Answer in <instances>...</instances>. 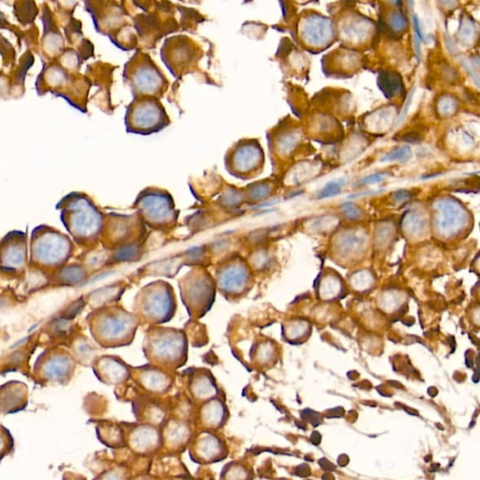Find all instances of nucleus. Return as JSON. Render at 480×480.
<instances>
[{
    "label": "nucleus",
    "instance_id": "f257e3e1",
    "mask_svg": "<svg viewBox=\"0 0 480 480\" xmlns=\"http://www.w3.org/2000/svg\"><path fill=\"white\" fill-rule=\"evenodd\" d=\"M123 78L130 85L134 98L160 99L166 91L167 80L152 59L142 53L135 54L126 64Z\"/></svg>",
    "mask_w": 480,
    "mask_h": 480
},
{
    "label": "nucleus",
    "instance_id": "f03ea898",
    "mask_svg": "<svg viewBox=\"0 0 480 480\" xmlns=\"http://www.w3.org/2000/svg\"><path fill=\"white\" fill-rule=\"evenodd\" d=\"M170 124V118L159 99L153 97L134 98L127 108L125 125L133 134H155Z\"/></svg>",
    "mask_w": 480,
    "mask_h": 480
},
{
    "label": "nucleus",
    "instance_id": "7ed1b4c3",
    "mask_svg": "<svg viewBox=\"0 0 480 480\" xmlns=\"http://www.w3.org/2000/svg\"><path fill=\"white\" fill-rule=\"evenodd\" d=\"M264 152L256 140L243 139L235 143L225 156V168L235 178L252 179L260 174Z\"/></svg>",
    "mask_w": 480,
    "mask_h": 480
},
{
    "label": "nucleus",
    "instance_id": "20e7f679",
    "mask_svg": "<svg viewBox=\"0 0 480 480\" xmlns=\"http://www.w3.org/2000/svg\"><path fill=\"white\" fill-rule=\"evenodd\" d=\"M188 37H176V41L178 45L175 44L174 40H168L166 43L169 45L163 46L162 51L170 52V54L161 53L164 63L167 65L168 69L177 76L183 72L188 67L192 66L196 60H194L195 56H197L196 49L197 47L191 45V41L187 39Z\"/></svg>",
    "mask_w": 480,
    "mask_h": 480
},
{
    "label": "nucleus",
    "instance_id": "39448f33",
    "mask_svg": "<svg viewBox=\"0 0 480 480\" xmlns=\"http://www.w3.org/2000/svg\"><path fill=\"white\" fill-rule=\"evenodd\" d=\"M140 207L146 219L151 222H164L173 215V203L168 194L160 190L146 191L140 199Z\"/></svg>",
    "mask_w": 480,
    "mask_h": 480
},
{
    "label": "nucleus",
    "instance_id": "423d86ee",
    "mask_svg": "<svg viewBox=\"0 0 480 480\" xmlns=\"http://www.w3.org/2000/svg\"><path fill=\"white\" fill-rule=\"evenodd\" d=\"M436 224L444 235H452L458 232L465 222V213L454 202H442L439 206Z\"/></svg>",
    "mask_w": 480,
    "mask_h": 480
},
{
    "label": "nucleus",
    "instance_id": "0eeeda50",
    "mask_svg": "<svg viewBox=\"0 0 480 480\" xmlns=\"http://www.w3.org/2000/svg\"><path fill=\"white\" fill-rule=\"evenodd\" d=\"M378 86L384 95L390 99L399 95L403 91V86L401 77L394 72H383L379 75Z\"/></svg>",
    "mask_w": 480,
    "mask_h": 480
},
{
    "label": "nucleus",
    "instance_id": "6e6552de",
    "mask_svg": "<svg viewBox=\"0 0 480 480\" xmlns=\"http://www.w3.org/2000/svg\"><path fill=\"white\" fill-rule=\"evenodd\" d=\"M180 342H177L176 337L173 335H165L162 337L161 341L159 340L155 343L156 353L159 355H164L166 357H173L180 351Z\"/></svg>",
    "mask_w": 480,
    "mask_h": 480
},
{
    "label": "nucleus",
    "instance_id": "1a4fd4ad",
    "mask_svg": "<svg viewBox=\"0 0 480 480\" xmlns=\"http://www.w3.org/2000/svg\"><path fill=\"white\" fill-rule=\"evenodd\" d=\"M157 441L156 432L149 428L139 429L134 436V445L141 449H147L152 447Z\"/></svg>",
    "mask_w": 480,
    "mask_h": 480
},
{
    "label": "nucleus",
    "instance_id": "9d476101",
    "mask_svg": "<svg viewBox=\"0 0 480 480\" xmlns=\"http://www.w3.org/2000/svg\"><path fill=\"white\" fill-rule=\"evenodd\" d=\"M223 278V283L226 288L239 289V287L244 284L243 281L245 280L246 274L243 273L242 268H231L230 271L227 270L224 273Z\"/></svg>",
    "mask_w": 480,
    "mask_h": 480
},
{
    "label": "nucleus",
    "instance_id": "9b49d317",
    "mask_svg": "<svg viewBox=\"0 0 480 480\" xmlns=\"http://www.w3.org/2000/svg\"><path fill=\"white\" fill-rule=\"evenodd\" d=\"M412 157V150L410 146L408 145H402L398 146L394 149L389 151L386 156L383 157L381 161L387 162V161H399V162H405L409 160Z\"/></svg>",
    "mask_w": 480,
    "mask_h": 480
},
{
    "label": "nucleus",
    "instance_id": "f8f14e48",
    "mask_svg": "<svg viewBox=\"0 0 480 480\" xmlns=\"http://www.w3.org/2000/svg\"><path fill=\"white\" fill-rule=\"evenodd\" d=\"M220 444L212 436H206L202 439L199 444V450L205 458H211L219 453Z\"/></svg>",
    "mask_w": 480,
    "mask_h": 480
},
{
    "label": "nucleus",
    "instance_id": "ddd939ff",
    "mask_svg": "<svg viewBox=\"0 0 480 480\" xmlns=\"http://www.w3.org/2000/svg\"><path fill=\"white\" fill-rule=\"evenodd\" d=\"M223 407L221 404L213 402L206 408L204 412V418L208 424H218L223 418Z\"/></svg>",
    "mask_w": 480,
    "mask_h": 480
},
{
    "label": "nucleus",
    "instance_id": "4468645a",
    "mask_svg": "<svg viewBox=\"0 0 480 480\" xmlns=\"http://www.w3.org/2000/svg\"><path fill=\"white\" fill-rule=\"evenodd\" d=\"M145 378L146 387L152 390H161L167 384L166 378L159 372H148Z\"/></svg>",
    "mask_w": 480,
    "mask_h": 480
},
{
    "label": "nucleus",
    "instance_id": "2eb2a0df",
    "mask_svg": "<svg viewBox=\"0 0 480 480\" xmlns=\"http://www.w3.org/2000/svg\"><path fill=\"white\" fill-rule=\"evenodd\" d=\"M343 184H344V182L342 180L328 182L318 193V198L319 199H325V198L333 197V196L340 194L343 190Z\"/></svg>",
    "mask_w": 480,
    "mask_h": 480
},
{
    "label": "nucleus",
    "instance_id": "dca6fc26",
    "mask_svg": "<svg viewBox=\"0 0 480 480\" xmlns=\"http://www.w3.org/2000/svg\"><path fill=\"white\" fill-rule=\"evenodd\" d=\"M363 241H364L363 236L352 234V235H345V237L342 239L341 246L343 247V251H345L346 252H351L362 245Z\"/></svg>",
    "mask_w": 480,
    "mask_h": 480
},
{
    "label": "nucleus",
    "instance_id": "f3484780",
    "mask_svg": "<svg viewBox=\"0 0 480 480\" xmlns=\"http://www.w3.org/2000/svg\"><path fill=\"white\" fill-rule=\"evenodd\" d=\"M122 316H120V318H114V320H109L107 322H105V324H104V331H106V333L109 335V334H112V335L118 336L121 332H123L124 330H127L128 329V326L126 324H124V321H123Z\"/></svg>",
    "mask_w": 480,
    "mask_h": 480
},
{
    "label": "nucleus",
    "instance_id": "a211bd4d",
    "mask_svg": "<svg viewBox=\"0 0 480 480\" xmlns=\"http://www.w3.org/2000/svg\"><path fill=\"white\" fill-rule=\"evenodd\" d=\"M301 417L302 419L310 422L314 427H317L323 422L322 415L320 413L313 411V410H311V409L303 410L301 412Z\"/></svg>",
    "mask_w": 480,
    "mask_h": 480
},
{
    "label": "nucleus",
    "instance_id": "6ab92c4d",
    "mask_svg": "<svg viewBox=\"0 0 480 480\" xmlns=\"http://www.w3.org/2000/svg\"><path fill=\"white\" fill-rule=\"evenodd\" d=\"M187 434V429L183 426H175L173 427V429L170 430L169 440L173 443H179L186 438Z\"/></svg>",
    "mask_w": 480,
    "mask_h": 480
},
{
    "label": "nucleus",
    "instance_id": "aec40b11",
    "mask_svg": "<svg viewBox=\"0 0 480 480\" xmlns=\"http://www.w3.org/2000/svg\"><path fill=\"white\" fill-rule=\"evenodd\" d=\"M195 392L199 397H202V398L208 397L211 395V393L213 392V387L209 382L203 380L196 385Z\"/></svg>",
    "mask_w": 480,
    "mask_h": 480
},
{
    "label": "nucleus",
    "instance_id": "412c9836",
    "mask_svg": "<svg viewBox=\"0 0 480 480\" xmlns=\"http://www.w3.org/2000/svg\"><path fill=\"white\" fill-rule=\"evenodd\" d=\"M343 208L348 218L357 219L360 216V209L353 203H346L343 206Z\"/></svg>",
    "mask_w": 480,
    "mask_h": 480
},
{
    "label": "nucleus",
    "instance_id": "4be33fe9",
    "mask_svg": "<svg viewBox=\"0 0 480 480\" xmlns=\"http://www.w3.org/2000/svg\"><path fill=\"white\" fill-rule=\"evenodd\" d=\"M406 24V19L404 18L403 14L400 13V12H397L394 14V16L392 17V25L395 29L397 30H401L402 29Z\"/></svg>",
    "mask_w": 480,
    "mask_h": 480
},
{
    "label": "nucleus",
    "instance_id": "5701e85b",
    "mask_svg": "<svg viewBox=\"0 0 480 480\" xmlns=\"http://www.w3.org/2000/svg\"><path fill=\"white\" fill-rule=\"evenodd\" d=\"M386 175L383 174V173H377V174H372V175H369L368 177H366L365 179H362L359 183L361 184H365V185H369V184H374V183H378V182H381L383 179H385Z\"/></svg>",
    "mask_w": 480,
    "mask_h": 480
},
{
    "label": "nucleus",
    "instance_id": "b1692460",
    "mask_svg": "<svg viewBox=\"0 0 480 480\" xmlns=\"http://www.w3.org/2000/svg\"><path fill=\"white\" fill-rule=\"evenodd\" d=\"M318 462H319V464H320L321 468L324 470V471H326V472L331 473V472H333V471H335L336 470L335 465H334L332 462H330V461H329L327 458H320Z\"/></svg>",
    "mask_w": 480,
    "mask_h": 480
},
{
    "label": "nucleus",
    "instance_id": "393cba45",
    "mask_svg": "<svg viewBox=\"0 0 480 480\" xmlns=\"http://www.w3.org/2000/svg\"><path fill=\"white\" fill-rule=\"evenodd\" d=\"M344 413H345V411H344V409H343V408H342V407H336V408H334V409L329 410V411L326 413V414H325V416H326L327 418L342 417V416H343V415H344Z\"/></svg>",
    "mask_w": 480,
    "mask_h": 480
},
{
    "label": "nucleus",
    "instance_id": "a878e982",
    "mask_svg": "<svg viewBox=\"0 0 480 480\" xmlns=\"http://www.w3.org/2000/svg\"><path fill=\"white\" fill-rule=\"evenodd\" d=\"M296 475L301 478H307L311 475V469L308 465L301 464L296 468Z\"/></svg>",
    "mask_w": 480,
    "mask_h": 480
},
{
    "label": "nucleus",
    "instance_id": "bb28decb",
    "mask_svg": "<svg viewBox=\"0 0 480 480\" xmlns=\"http://www.w3.org/2000/svg\"><path fill=\"white\" fill-rule=\"evenodd\" d=\"M65 368H66V365L64 363H62L60 361H57L56 363H54L53 366H52V370H53L52 373L54 375H60V374H62L64 372L63 370L65 369Z\"/></svg>",
    "mask_w": 480,
    "mask_h": 480
},
{
    "label": "nucleus",
    "instance_id": "cd10ccee",
    "mask_svg": "<svg viewBox=\"0 0 480 480\" xmlns=\"http://www.w3.org/2000/svg\"><path fill=\"white\" fill-rule=\"evenodd\" d=\"M411 194L407 190H399L394 194V199L397 202H402L410 198Z\"/></svg>",
    "mask_w": 480,
    "mask_h": 480
},
{
    "label": "nucleus",
    "instance_id": "c85d7f7f",
    "mask_svg": "<svg viewBox=\"0 0 480 480\" xmlns=\"http://www.w3.org/2000/svg\"><path fill=\"white\" fill-rule=\"evenodd\" d=\"M413 26H414V29H415V33L417 35V37L420 39V40H423V35H422V32H421V29H420V24L418 23V19L416 16L413 17Z\"/></svg>",
    "mask_w": 480,
    "mask_h": 480
},
{
    "label": "nucleus",
    "instance_id": "c756f323",
    "mask_svg": "<svg viewBox=\"0 0 480 480\" xmlns=\"http://www.w3.org/2000/svg\"><path fill=\"white\" fill-rule=\"evenodd\" d=\"M321 439H322V436H321V434L318 432H313V434H312L311 442L313 443V445L318 446L321 443Z\"/></svg>",
    "mask_w": 480,
    "mask_h": 480
},
{
    "label": "nucleus",
    "instance_id": "7c9ffc66",
    "mask_svg": "<svg viewBox=\"0 0 480 480\" xmlns=\"http://www.w3.org/2000/svg\"><path fill=\"white\" fill-rule=\"evenodd\" d=\"M348 463H349V458H348V456H347V455H345V454H342V455H340V456H339V458H338V464H339L340 466H342V467L346 466Z\"/></svg>",
    "mask_w": 480,
    "mask_h": 480
},
{
    "label": "nucleus",
    "instance_id": "2f4dec72",
    "mask_svg": "<svg viewBox=\"0 0 480 480\" xmlns=\"http://www.w3.org/2000/svg\"><path fill=\"white\" fill-rule=\"evenodd\" d=\"M322 480H335V478L332 474L330 473H326L324 474V476L322 477Z\"/></svg>",
    "mask_w": 480,
    "mask_h": 480
},
{
    "label": "nucleus",
    "instance_id": "473e14b6",
    "mask_svg": "<svg viewBox=\"0 0 480 480\" xmlns=\"http://www.w3.org/2000/svg\"><path fill=\"white\" fill-rule=\"evenodd\" d=\"M402 408H403V409H404V410H405V411H406L407 413H410V414H414V415H418V413H417V411H415V410H413V409H411V408H409V407H406V406H402Z\"/></svg>",
    "mask_w": 480,
    "mask_h": 480
},
{
    "label": "nucleus",
    "instance_id": "72a5a7b5",
    "mask_svg": "<svg viewBox=\"0 0 480 480\" xmlns=\"http://www.w3.org/2000/svg\"><path fill=\"white\" fill-rule=\"evenodd\" d=\"M428 393H429V394H430L432 397H434V396L437 395V389H436L435 388H430V389H429V390H428Z\"/></svg>",
    "mask_w": 480,
    "mask_h": 480
},
{
    "label": "nucleus",
    "instance_id": "f704fd0d",
    "mask_svg": "<svg viewBox=\"0 0 480 480\" xmlns=\"http://www.w3.org/2000/svg\"><path fill=\"white\" fill-rule=\"evenodd\" d=\"M104 480H120V479L115 475H109L106 477V479Z\"/></svg>",
    "mask_w": 480,
    "mask_h": 480
},
{
    "label": "nucleus",
    "instance_id": "c9c22d12",
    "mask_svg": "<svg viewBox=\"0 0 480 480\" xmlns=\"http://www.w3.org/2000/svg\"><path fill=\"white\" fill-rule=\"evenodd\" d=\"M411 98H412V96H410V97H409V100H408V104L406 105V108H408V107H409V104H410V102H411ZM406 112H407V110H404V111H403V114H402V117H404V114H406Z\"/></svg>",
    "mask_w": 480,
    "mask_h": 480
}]
</instances>
